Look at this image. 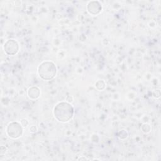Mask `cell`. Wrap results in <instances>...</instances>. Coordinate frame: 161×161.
<instances>
[{"mask_svg":"<svg viewBox=\"0 0 161 161\" xmlns=\"http://www.w3.org/2000/svg\"><path fill=\"white\" fill-rule=\"evenodd\" d=\"M71 107V105L65 103H61L58 104L54 109V114L55 116L57 119L60 121H69L73 115V109L65 111L69 108Z\"/></svg>","mask_w":161,"mask_h":161,"instance_id":"6da1fadb","label":"cell"},{"mask_svg":"<svg viewBox=\"0 0 161 161\" xmlns=\"http://www.w3.org/2000/svg\"><path fill=\"white\" fill-rule=\"evenodd\" d=\"M40 76L44 80H50L56 74V67L50 62H43L38 67Z\"/></svg>","mask_w":161,"mask_h":161,"instance_id":"7a4b0ae2","label":"cell"}]
</instances>
